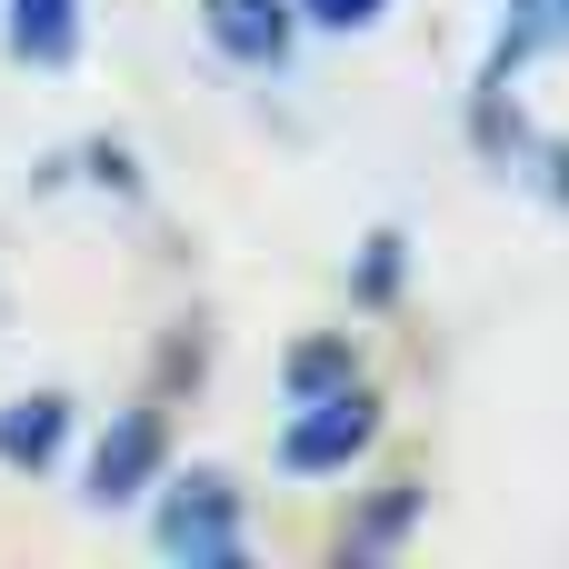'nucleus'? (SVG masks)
Listing matches in <instances>:
<instances>
[{"label": "nucleus", "instance_id": "0eeeda50", "mask_svg": "<svg viewBox=\"0 0 569 569\" xmlns=\"http://www.w3.org/2000/svg\"><path fill=\"white\" fill-rule=\"evenodd\" d=\"M290 400H330V390H350L360 380V360H350V340H310V350H290Z\"/></svg>", "mask_w": 569, "mask_h": 569}, {"label": "nucleus", "instance_id": "f03ea898", "mask_svg": "<svg viewBox=\"0 0 569 569\" xmlns=\"http://www.w3.org/2000/svg\"><path fill=\"white\" fill-rule=\"evenodd\" d=\"M370 440H380V400L350 380V390H330V400H300V420L280 430V470L320 480V470H350Z\"/></svg>", "mask_w": 569, "mask_h": 569}, {"label": "nucleus", "instance_id": "1a4fd4ad", "mask_svg": "<svg viewBox=\"0 0 569 569\" xmlns=\"http://www.w3.org/2000/svg\"><path fill=\"white\" fill-rule=\"evenodd\" d=\"M290 10H300V20H320V30H370L390 0H290Z\"/></svg>", "mask_w": 569, "mask_h": 569}, {"label": "nucleus", "instance_id": "423d86ee", "mask_svg": "<svg viewBox=\"0 0 569 569\" xmlns=\"http://www.w3.org/2000/svg\"><path fill=\"white\" fill-rule=\"evenodd\" d=\"M10 60L70 70L80 60V0H10Z\"/></svg>", "mask_w": 569, "mask_h": 569}, {"label": "nucleus", "instance_id": "39448f33", "mask_svg": "<svg viewBox=\"0 0 569 569\" xmlns=\"http://www.w3.org/2000/svg\"><path fill=\"white\" fill-rule=\"evenodd\" d=\"M60 440H70V400L60 390H30V400L0 410V470H50Z\"/></svg>", "mask_w": 569, "mask_h": 569}, {"label": "nucleus", "instance_id": "7ed1b4c3", "mask_svg": "<svg viewBox=\"0 0 569 569\" xmlns=\"http://www.w3.org/2000/svg\"><path fill=\"white\" fill-rule=\"evenodd\" d=\"M200 30H210V50L240 60V70H280L300 10H290V0H200Z\"/></svg>", "mask_w": 569, "mask_h": 569}, {"label": "nucleus", "instance_id": "9d476101", "mask_svg": "<svg viewBox=\"0 0 569 569\" xmlns=\"http://www.w3.org/2000/svg\"><path fill=\"white\" fill-rule=\"evenodd\" d=\"M360 290H370V300H390V290H400V230H380V240H370V260H360Z\"/></svg>", "mask_w": 569, "mask_h": 569}, {"label": "nucleus", "instance_id": "9b49d317", "mask_svg": "<svg viewBox=\"0 0 569 569\" xmlns=\"http://www.w3.org/2000/svg\"><path fill=\"white\" fill-rule=\"evenodd\" d=\"M550 180H560V200H569V150H550Z\"/></svg>", "mask_w": 569, "mask_h": 569}, {"label": "nucleus", "instance_id": "f257e3e1", "mask_svg": "<svg viewBox=\"0 0 569 569\" xmlns=\"http://www.w3.org/2000/svg\"><path fill=\"white\" fill-rule=\"evenodd\" d=\"M150 540H160L170 560H190V569H230V560H240V490H230L220 470L170 480V500H160Z\"/></svg>", "mask_w": 569, "mask_h": 569}, {"label": "nucleus", "instance_id": "6e6552de", "mask_svg": "<svg viewBox=\"0 0 569 569\" xmlns=\"http://www.w3.org/2000/svg\"><path fill=\"white\" fill-rule=\"evenodd\" d=\"M410 520H420V490H410V480H390V490L370 500V520L350 530V550H390V540H400Z\"/></svg>", "mask_w": 569, "mask_h": 569}, {"label": "nucleus", "instance_id": "20e7f679", "mask_svg": "<svg viewBox=\"0 0 569 569\" xmlns=\"http://www.w3.org/2000/svg\"><path fill=\"white\" fill-rule=\"evenodd\" d=\"M160 460H170L160 410H120V420H110V440L90 450V500H140V490L160 480Z\"/></svg>", "mask_w": 569, "mask_h": 569}]
</instances>
